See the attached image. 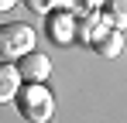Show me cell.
I'll list each match as a JSON object with an SVG mask.
<instances>
[{
    "instance_id": "cell-1",
    "label": "cell",
    "mask_w": 127,
    "mask_h": 123,
    "mask_svg": "<svg viewBox=\"0 0 127 123\" xmlns=\"http://www.w3.org/2000/svg\"><path fill=\"white\" fill-rule=\"evenodd\" d=\"M14 102L28 123H48L55 116V96L45 89V82H24Z\"/></svg>"
},
{
    "instance_id": "cell-2",
    "label": "cell",
    "mask_w": 127,
    "mask_h": 123,
    "mask_svg": "<svg viewBox=\"0 0 127 123\" xmlns=\"http://www.w3.org/2000/svg\"><path fill=\"white\" fill-rule=\"evenodd\" d=\"M34 51V31L21 24V20H10L0 27V58L3 62H17L21 55Z\"/></svg>"
},
{
    "instance_id": "cell-3",
    "label": "cell",
    "mask_w": 127,
    "mask_h": 123,
    "mask_svg": "<svg viewBox=\"0 0 127 123\" xmlns=\"http://www.w3.org/2000/svg\"><path fill=\"white\" fill-rule=\"evenodd\" d=\"M76 20H79V14L55 7L48 14V20H45V31H48V38L55 41V44H72L76 41Z\"/></svg>"
},
{
    "instance_id": "cell-4",
    "label": "cell",
    "mask_w": 127,
    "mask_h": 123,
    "mask_svg": "<svg viewBox=\"0 0 127 123\" xmlns=\"http://www.w3.org/2000/svg\"><path fill=\"white\" fill-rule=\"evenodd\" d=\"M14 65H17V72H21L24 82H45L52 75V58H48L45 51H28V55H21Z\"/></svg>"
},
{
    "instance_id": "cell-5",
    "label": "cell",
    "mask_w": 127,
    "mask_h": 123,
    "mask_svg": "<svg viewBox=\"0 0 127 123\" xmlns=\"http://www.w3.org/2000/svg\"><path fill=\"white\" fill-rule=\"evenodd\" d=\"M106 27V17H103V10H86V14H79V20H76V38L86 41V44H96V38L103 34Z\"/></svg>"
},
{
    "instance_id": "cell-6",
    "label": "cell",
    "mask_w": 127,
    "mask_h": 123,
    "mask_svg": "<svg viewBox=\"0 0 127 123\" xmlns=\"http://www.w3.org/2000/svg\"><path fill=\"white\" fill-rule=\"evenodd\" d=\"M21 85H24V79H21V72H17V65H14V62H3V58H0V106H3V102H14V99H17Z\"/></svg>"
},
{
    "instance_id": "cell-7",
    "label": "cell",
    "mask_w": 127,
    "mask_h": 123,
    "mask_svg": "<svg viewBox=\"0 0 127 123\" xmlns=\"http://www.w3.org/2000/svg\"><path fill=\"white\" fill-rule=\"evenodd\" d=\"M93 48H96V55H103V58H117V55L124 51V38H120V31H117V27H106L103 34L96 38Z\"/></svg>"
},
{
    "instance_id": "cell-8",
    "label": "cell",
    "mask_w": 127,
    "mask_h": 123,
    "mask_svg": "<svg viewBox=\"0 0 127 123\" xmlns=\"http://www.w3.org/2000/svg\"><path fill=\"white\" fill-rule=\"evenodd\" d=\"M103 17H106L110 27L124 31V27H127V0H106V3H103Z\"/></svg>"
},
{
    "instance_id": "cell-9",
    "label": "cell",
    "mask_w": 127,
    "mask_h": 123,
    "mask_svg": "<svg viewBox=\"0 0 127 123\" xmlns=\"http://www.w3.org/2000/svg\"><path fill=\"white\" fill-rule=\"evenodd\" d=\"M24 3H28L34 14H52V10H55V0H24Z\"/></svg>"
},
{
    "instance_id": "cell-10",
    "label": "cell",
    "mask_w": 127,
    "mask_h": 123,
    "mask_svg": "<svg viewBox=\"0 0 127 123\" xmlns=\"http://www.w3.org/2000/svg\"><path fill=\"white\" fill-rule=\"evenodd\" d=\"M103 3L106 0H83V14L86 10H103Z\"/></svg>"
},
{
    "instance_id": "cell-11",
    "label": "cell",
    "mask_w": 127,
    "mask_h": 123,
    "mask_svg": "<svg viewBox=\"0 0 127 123\" xmlns=\"http://www.w3.org/2000/svg\"><path fill=\"white\" fill-rule=\"evenodd\" d=\"M14 3H17V0H0V10H10Z\"/></svg>"
},
{
    "instance_id": "cell-12",
    "label": "cell",
    "mask_w": 127,
    "mask_h": 123,
    "mask_svg": "<svg viewBox=\"0 0 127 123\" xmlns=\"http://www.w3.org/2000/svg\"><path fill=\"white\" fill-rule=\"evenodd\" d=\"M55 7H62V10H69V0H55Z\"/></svg>"
}]
</instances>
